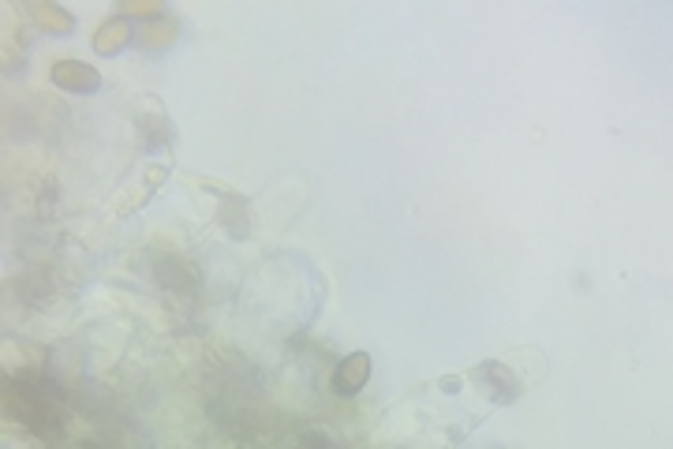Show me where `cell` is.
I'll return each mask as SVG.
<instances>
[{
    "instance_id": "9c48e42d",
    "label": "cell",
    "mask_w": 673,
    "mask_h": 449,
    "mask_svg": "<svg viewBox=\"0 0 673 449\" xmlns=\"http://www.w3.org/2000/svg\"><path fill=\"white\" fill-rule=\"evenodd\" d=\"M120 12H124V19H128V15H158L161 8L158 4H128V0H124V8H120Z\"/></svg>"
},
{
    "instance_id": "7a4b0ae2",
    "label": "cell",
    "mask_w": 673,
    "mask_h": 449,
    "mask_svg": "<svg viewBox=\"0 0 673 449\" xmlns=\"http://www.w3.org/2000/svg\"><path fill=\"white\" fill-rule=\"evenodd\" d=\"M468 378H475V382H479V390L487 393L490 405H513V401H520V397H524V390L531 386L528 378L516 375V371L505 360L479 363V367H475Z\"/></svg>"
},
{
    "instance_id": "52a82bcc",
    "label": "cell",
    "mask_w": 673,
    "mask_h": 449,
    "mask_svg": "<svg viewBox=\"0 0 673 449\" xmlns=\"http://www.w3.org/2000/svg\"><path fill=\"white\" fill-rule=\"evenodd\" d=\"M23 12L38 23V30H45V34H72L75 19L72 12H64V8H57V4H45V0H38V4H27Z\"/></svg>"
},
{
    "instance_id": "ba28073f",
    "label": "cell",
    "mask_w": 673,
    "mask_h": 449,
    "mask_svg": "<svg viewBox=\"0 0 673 449\" xmlns=\"http://www.w3.org/2000/svg\"><path fill=\"white\" fill-rule=\"evenodd\" d=\"M172 38H176V23H172V19H161L154 27H143V34H139V42H143L146 49H165Z\"/></svg>"
},
{
    "instance_id": "8992f818",
    "label": "cell",
    "mask_w": 673,
    "mask_h": 449,
    "mask_svg": "<svg viewBox=\"0 0 673 449\" xmlns=\"http://www.w3.org/2000/svg\"><path fill=\"white\" fill-rule=\"evenodd\" d=\"M131 38H135V27H131L124 15H113V19H105V23L98 27V34H94V53L113 57V53H120Z\"/></svg>"
},
{
    "instance_id": "3957f363",
    "label": "cell",
    "mask_w": 673,
    "mask_h": 449,
    "mask_svg": "<svg viewBox=\"0 0 673 449\" xmlns=\"http://www.w3.org/2000/svg\"><path fill=\"white\" fill-rule=\"evenodd\" d=\"M49 79H53V87L68 90V94H94L101 87L98 68H90L83 60H57Z\"/></svg>"
},
{
    "instance_id": "277c9868",
    "label": "cell",
    "mask_w": 673,
    "mask_h": 449,
    "mask_svg": "<svg viewBox=\"0 0 673 449\" xmlns=\"http://www.w3.org/2000/svg\"><path fill=\"white\" fill-rule=\"evenodd\" d=\"M135 109H139V131H143L146 146H150V150H154V146H169L172 124H169V116H165V105H161L158 98H139Z\"/></svg>"
},
{
    "instance_id": "6da1fadb",
    "label": "cell",
    "mask_w": 673,
    "mask_h": 449,
    "mask_svg": "<svg viewBox=\"0 0 673 449\" xmlns=\"http://www.w3.org/2000/svg\"><path fill=\"white\" fill-rule=\"evenodd\" d=\"M4 412H8L15 423L30 427L38 438H57L60 431H64L60 390L49 378H38V375L4 378Z\"/></svg>"
},
{
    "instance_id": "5b68a950",
    "label": "cell",
    "mask_w": 673,
    "mask_h": 449,
    "mask_svg": "<svg viewBox=\"0 0 673 449\" xmlns=\"http://www.w3.org/2000/svg\"><path fill=\"white\" fill-rule=\"evenodd\" d=\"M367 378H371V356H367V352H348V356L337 363V371H333V393L356 397V393L367 386Z\"/></svg>"
}]
</instances>
